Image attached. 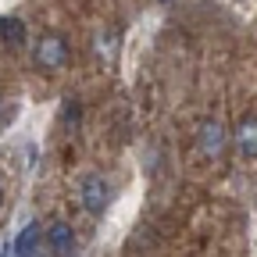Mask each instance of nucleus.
Segmentation results:
<instances>
[{"instance_id":"f257e3e1","label":"nucleus","mask_w":257,"mask_h":257,"mask_svg":"<svg viewBox=\"0 0 257 257\" xmlns=\"http://www.w3.org/2000/svg\"><path fill=\"white\" fill-rule=\"evenodd\" d=\"M72 61V47L68 40L61 36V32H40L36 40H32V64H36L40 72H64Z\"/></svg>"},{"instance_id":"f03ea898","label":"nucleus","mask_w":257,"mask_h":257,"mask_svg":"<svg viewBox=\"0 0 257 257\" xmlns=\"http://www.w3.org/2000/svg\"><path fill=\"white\" fill-rule=\"evenodd\" d=\"M111 197H114V189H111V179L104 172H86L82 182H79V200L86 207V214L93 218H104L107 207H111Z\"/></svg>"},{"instance_id":"7ed1b4c3","label":"nucleus","mask_w":257,"mask_h":257,"mask_svg":"<svg viewBox=\"0 0 257 257\" xmlns=\"http://www.w3.org/2000/svg\"><path fill=\"white\" fill-rule=\"evenodd\" d=\"M197 147H200V154H204V157H221L225 150L232 147L229 128H225L218 118H204V121H200V128H197Z\"/></svg>"},{"instance_id":"20e7f679","label":"nucleus","mask_w":257,"mask_h":257,"mask_svg":"<svg viewBox=\"0 0 257 257\" xmlns=\"http://www.w3.org/2000/svg\"><path fill=\"white\" fill-rule=\"evenodd\" d=\"M229 140H232V150L243 161H257V114H243L229 128Z\"/></svg>"},{"instance_id":"39448f33","label":"nucleus","mask_w":257,"mask_h":257,"mask_svg":"<svg viewBox=\"0 0 257 257\" xmlns=\"http://www.w3.org/2000/svg\"><path fill=\"white\" fill-rule=\"evenodd\" d=\"M47 243H50V253L54 257H72L75 253V229H72L68 221H50Z\"/></svg>"},{"instance_id":"423d86ee","label":"nucleus","mask_w":257,"mask_h":257,"mask_svg":"<svg viewBox=\"0 0 257 257\" xmlns=\"http://www.w3.org/2000/svg\"><path fill=\"white\" fill-rule=\"evenodd\" d=\"M118 50H121V32H118L114 25H107V29L96 32V40H93V54L100 57L104 64H114Z\"/></svg>"},{"instance_id":"0eeeda50","label":"nucleus","mask_w":257,"mask_h":257,"mask_svg":"<svg viewBox=\"0 0 257 257\" xmlns=\"http://www.w3.org/2000/svg\"><path fill=\"white\" fill-rule=\"evenodd\" d=\"M0 40L11 43V47H22L25 43V25L18 18H0Z\"/></svg>"},{"instance_id":"6e6552de","label":"nucleus","mask_w":257,"mask_h":257,"mask_svg":"<svg viewBox=\"0 0 257 257\" xmlns=\"http://www.w3.org/2000/svg\"><path fill=\"white\" fill-rule=\"evenodd\" d=\"M36 239H40V225H25L22 236L15 239V257H29V253H36Z\"/></svg>"},{"instance_id":"1a4fd4ad","label":"nucleus","mask_w":257,"mask_h":257,"mask_svg":"<svg viewBox=\"0 0 257 257\" xmlns=\"http://www.w3.org/2000/svg\"><path fill=\"white\" fill-rule=\"evenodd\" d=\"M157 4H161V8H172V4H175V0H157Z\"/></svg>"},{"instance_id":"9d476101","label":"nucleus","mask_w":257,"mask_h":257,"mask_svg":"<svg viewBox=\"0 0 257 257\" xmlns=\"http://www.w3.org/2000/svg\"><path fill=\"white\" fill-rule=\"evenodd\" d=\"M0 204H4V182H0Z\"/></svg>"},{"instance_id":"9b49d317","label":"nucleus","mask_w":257,"mask_h":257,"mask_svg":"<svg viewBox=\"0 0 257 257\" xmlns=\"http://www.w3.org/2000/svg\"><path fill=\"white\" fill-rule=\"evenodd\" d=\"M29 257H43V253H29Z\"/></svg>"}]
</instances>
